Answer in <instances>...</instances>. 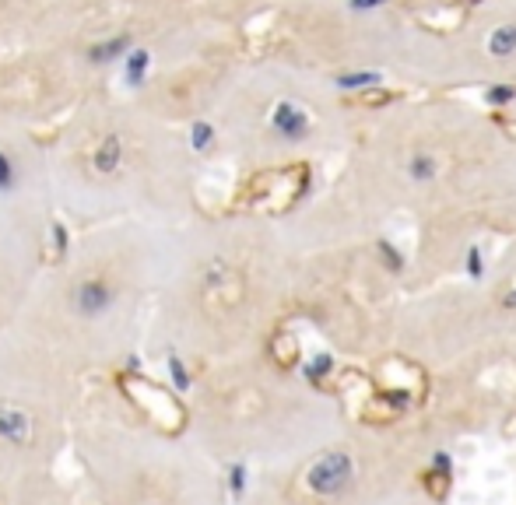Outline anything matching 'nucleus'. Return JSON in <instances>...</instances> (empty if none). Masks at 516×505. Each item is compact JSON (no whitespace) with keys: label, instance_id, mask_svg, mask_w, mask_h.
Here are the masks:
<instances>
[{"label":"nucleus","instance_id":"f03ea898","mask_svg":"<svg viewBox=\"0 0 516 505\" xmlns=\"http://www.w3.org/2000/svg\"><path fill=\"white\" fill-rule=\"evenodd\" d=\"M50 200L74 228L180 225L197 214L187 130L120 92H92L43 134Z\"/></svg>","mask_w":516,"mask_h":505},{"label":"nucleus","instance_id":"a211bd4d","mask_svg":"<svg viewBox=\"0 0 516 505\" xmlns=\"http://www.w3.org/2000/svg\"><path fill=\"white\" fill-rule=\"evenodd\" d=\"M436 470H443V477H450V470H453V460L446 453H436Z\"/></svg>","mask_w":516,"mask_h":505},{"label":"nucleus","instance_id":"6e6552de","mask_svg":"<svg viewBox=\"0 0 516 505\" xmlns=\"http://www.w3.org/2000/svg\"><path fill=\"white\" fill-rule=\"evenodd\" d=\"M57 211L50 197H0V334L18 313L57 246Z\"/></svg>","mask_w":516,"mask_h":505},{"label":"nucleus","instance_id":"423d86ee","mask_svg":"<svg viewBox=\"0 0 516 505\" xmlns=\"http://www.w3.org/2000/svg\"><path fill=\"white\" fill-rule=\"evenodd\" d=\"M85 95L67 0H0V127L46 134Z\"/></svg>","mask_w":516,"mask_h":505},{"label":"nucleus","instance_id":"9d476101","mask_svg":"<svg viewBox=\"0 0 516 505\" xmlns=\"http://www.w3.org/2000/svg\"><path fill=\"white\" fill-rule=\"evenodd\" d=\"M313 113L306 102L292 99V95H278V99L264 102L260 109V134L264 144H281V148H299L302 141L313 137Z\"/></svg>","mask_w":516,"mask_h":505},{"label":"nucleus","instance_id":"f257e3e1","mask_svg":"<svg viewBox=\"0 0 516 505\" xmlns=\"http://www.w3.org/2000/svg\"><path fill=\"white\" fill-rule=\"evenodd\" d=\"M169 228H74L53 246L11 334L81 383H109L144 351Z\"/></svg>","mask_w":516,"mask_h":505},{"label":"nucleus","instance_id":"dca6fc26","mask_svg":"<svg viewBox=\"0 0 516 505\" xmlns=\"http://www.w3.org/2000/svg\"><path fill=\"white\" fill-rule=\"evenodd\" d=\"M513 88H492L488 92V102H495V106H506V102H513Z\"/></svg>","mask_w":516,"mask_h":505},{"label":"nucleus","instance_id":"f3484780","mask_svg":"<svg viewBox=\"0 0 516 505\" xmlns=\"http://www.w3.org/2000/svg\"><path fill=\"white\" fill-rule=\"evenodd\" d=\"M348 4H352V11H373L380 4H387V0H348Z\"/></svg>","mask_w":516,"mask_h":505},{"label":"nucleus","instance_id":"4468645a","mask_svg":"<svg viewBox=\"0 0 516 505\" xmlns=\"http://www.w3.org/2000/svg\"><path fill=\"white\" fill-rule=\"evenodd\" d=\"M380 253H383V260L390 264V271H401V267H404V260L397 257V249L390 246V242H380Z\"/></svg>","mask_w":516,"mask_h":505},{"label":"nucleus","instance_id":"9b49d317","mask_svg":"<svg viewBox=\"0 0 516 505\" xmlns=\"http://www.w3.org/2000/svg\"><path fill=\"white\" fill-rule=\"evenodd\" d=\"M488 53H492V57H513L516 53V22L499 25V29L488 36Z\"/></svg>","mask_w":516,"mask_h":505},{"label":"nucleus","instance_id":"f8f14e48","mask_svg":"<svg viewBox=\"0 0 516 505\" xmlns=\"http://www.w3.org/2000/svg\"><path fill=\"white\" fill-rule=\"evenodd\" d=\"M408 176L415 179V183H429V179H436L439 176V158L429 155V151H418V155H411Z\"/></svg>","mask_w":516,"mask_h":505},{"label":"nucleus","instance_id":"1a4fd4ad","mask_svg":"<svg viewBox=\"0 0 516 505\" xmlns=\"http://www.w3.org/2000/svg\"><path fill=\"white\" fill-rule=\"evenodd\" d=\"M0 197H50L43 134L0 127Z\"/></svg>","mask_w":516,"mask_h":505},{"label":"nucleus","instance_id":"20e7f679","mask_svg":"<svg viewBox=\"0 0 516 505\" xmlns=\"http://www.w3.org/2000/svg\"><path fill=\"white\" fill-rule=\"evenodd\" d=\"M88 505H232L218 463L109 383L88 386L71 432Z\"/></svg>","mask_w":516,"mask_h":505},{"label":"nucleus","instance_id":"2eb2a0df","mask_svg":"<svg viewBox=\"0 0 516 505\" xmlns=\"http://www.w3.org/2000/svg\"><path fill=\"white\" fill-rule=\"evenodd\" d=\"M467 271H471V278H474V281L481 278V249H478V246L467 249Z\"/></svg>","mask_w":516,"mask_h":505},{"label":"nucleus","instance_id":"ddd939ff","mask_svg":"<svg viewBox=\"0 0 516 505\" xmlns=\"http://www.w3.org/2000/svg\"><path fill=\"white\" fill-rule=\"evenodd\" d=\"M337 85L341 88H348V92H359V88H376V85H383V78L376 71H362V74H341L337 78Z\"/></svg>","mask_w":516,"mask_h":505},{"label":"nucleus","instance_id":"39448f33","mask_svg":"<svg viewBox=\"0 0 516 505\" xmlns=\"http://www.w3.org/2000/svg\"><path fill=\"white\" fill-rule=\"evenodd\" d=\"M88 383L0 334V505H78L64 477Z\"/></svg>","mask_w":516,"mask_h":505},{"label":"nucleus","instance_id":"6ab92c4d","mask_svg":"<svg viewBox=\"0 0 516 505\" xmlns=\"http://www.w3.org/2000/svg\"><path fill=\"white\" fill-rule=\"evenodd\" d=\"M502 306H506V309H509V313H516V285H513V288H509V292H506V295H502Z\"/></svg>","mask_w":516,"mask_h":505},{"label":"nucleus","instance_id":"0eeeda50","mask_svg":"<svg viewBox=\"0 0 516 505\" xmlns=\"http://www.w3.org/2000/svg\"><path fill=\"white\" fill-rule=\"evenodd\" d=\"M288 369L278 355H271V365L243 358L208 365L183 400V432L215 463L246 467V456L278 446L299 414V404L281 393Z\"/></svg>","mask_w":516,"mask_h":505},{"label":"nucleus","instance_id":"7ed1b4c3","mask_svg":"<svg viewBox=\"0 0 516 505\" xmlns=\"http://www.w3.org/2000/svg\"><path fill=\"white\" fill-rule=\"evenodd\" d=\"M260 253V242L236 221L190 214L172 225L144 351L176 365L239 358L264 320Z\"/></svg>","mask_w":516,"mask_h":505}]
</instances>
